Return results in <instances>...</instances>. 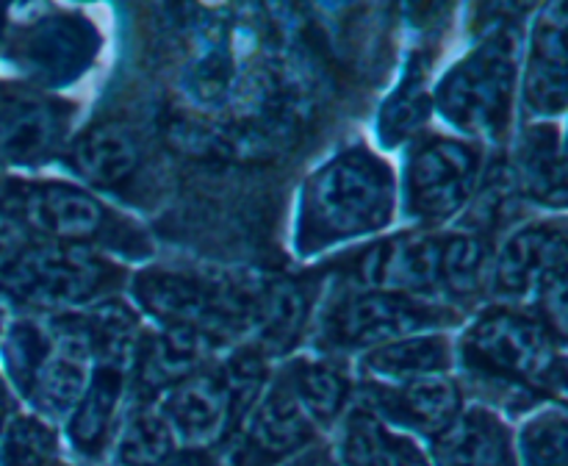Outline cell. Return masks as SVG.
I'll return each mask as SVG.
<instances>
[{
  "mask_svg": "<svg viewBox=\"0 0 568 466\" xmlns=\"http://www.w3.org/2000/svg\"><path fill=\"white\" fill-rule=\"evenodd\" d=\"M458 355L464 369L505 403L530 408L541 397L564 399V342L536 314L503 305L483 311L460 338Z\"/></svg>",
  "mask_w": 568,
  "mask_h": 466,
  "instance_id": "1",
  "label": "cell"
},
{
  "mask_svg": "<svg viewBox=\"0 0 568 466\" xmlns=\"http://www.w3.org/2000/svg\"><path fill=\"white\" fill-rule=\"evenodd\" d=\"M394 172L366 148H347L320 166L300 194L297 250L333 247L383 231L394 216Z\"/></svg>",
  "mask_w": 568,
  "mask_h": 466,
  "instance_id": "2",
  "label": "cell"
},
{
  "mask_svg": "<svg viewBox=\"0 0 568 466\" xmlns=\"http://www.w3.org/2000/svg\"><path fill=\"white\" fill-rule=\"evenodd\" d=\"M125 272L87 247L42 242L0 222V297L28 311L70 314L109 300Z\"/></svg>",
  "mask_w": 568,
  "mask_h": 466,
  "instance_id": "3",
  "label": "cell"
},
{
  "mask_svg": "<svg viewBox=\"0 0 568 466\" xmlns=\"http://www.w3.org/2000/svg\"><path fill=\"white\" fill-rule=\"evenodd\" d=\"M0 222L42 242L67 247L111 250L128 259L153 253V242L136 222L100 203L89 189L70 181L0 183Z\"/></svg>",
  "mask_w": 568,
  "mask_h": 466,
  "instance_id": "4",
  "label": "cell"
},
{
  "mask_svg": "<svg viewBox=\"0 0 568 466\" xmlns=\"http://www.w3.org/2000/svg\"><path fill=\"white\" fill-rule=\"evenodd\" d=\"M133 300L161 327L225 338L253 327L255 292L194 270L150 266L133 277Z\"/></svg>",
  "mask_w": 568,
  "mask_h": 466,
  "instance_id": "5",
  "label": "cell"
},
{
  "mask_svg": "<svg viewBox=\"0 0 568 466\" xmlns=\"http://www.w3.org/2000/svg\"><path fill=\"white\" fill-rule=\"evenodd\" d=\"M516 92V39L497 31L471 48L438 81L433 105L469 136L499 139L510 122Z\"/></svg>",
  "mask_w": 568,
  "mask_h": 466,
  "instance_id": "6",
  "label": "cell"
},
{
  "mask_svg": "<svg viewBox=\"0 0 568 466\" xmlns=\"http://www.w3.org/2000/svg\"><path fill=\"white\" fill-rule=\"evenodd\" d=\"M442 305L381 288H347L320 316V342L331 350H375L397 338L449 325Z\"/></svg>",
  "mask_w": 568,
  "mask_h": 466,
  "instance_id": "7",
  "label": "cell"
},
{
  "mask_svg": "<svg viewBox=\"0 0 568 466\" xmlns=\"http://www.w3.org/2000/svg\"><path fill=\"white\" fill-rule=\"evenodd\" d=\"M483 172V150L466 139H416L405 161V203L419 222H442L458 214L475 194Z\"/></svg>",
  "mask_w": 568,
  "mask_h": 466,
  "instance_id": "8",
  "label": "cell"
},
{
  "mask_svg": "<svg viewBox=\"0 0 568 466\" xmlns=\"http://www.w3.org/2000/svg\"><path fill=\"white\" fill-rule=\"evenodd\" d=\"M316 425L305 416L283 377L266 383L239 430L216 449L220 466H283L316 442Z\"/></svg>",
  "mask_w": 568,
  "mask_h": 466,
  "instance_id": "9",
  "label": "cell"
},
{
  "mask_svg": "<svg viewBox=\"0 0 568 466\" xmlns=\"http://www.w3.org/2000/svg\"><path fill=\"white\" fill-rule=\"evenodd\" d=\"M100 33L87 17L55 11L22 26L11 39V61L39 87H67L92 67Z\"/></svg>",
  "mask_w": 568,
  "mask_h": 466,
  "instance_id": "10",
  "label": "cell"
},
{
  "mask_svg": "<svg viewBox=\"0 0 568 466\" xmlns=\"http://www.w3.org/2000/svg\"><path fill=\"white\" fill-rule=\"evenodd\" d=\"M72 105L28 83H0V170L39 166L64 148Z\"/></svg>",
  "mask_w": 568,
  "mask_h": 466,
  "instance_id": "11",
  "label": "cell"
},
{
  "mask_svg": "<svg viewBox=\"0 0 568 466\" xmlns=\"http://www.w3.org/2000/svg\"><path fill=\"white\" fill-rule=\"evenodd\" d=\"M364 405L369 414L397 433H416L422 438H436L453 425L464 411V392L447 375L419 377V381L381 386L366 383Z\"/></svg>",
  "mask_w": 568,
  "mask_h": 466,
  "instance_id": "12",
  "label": "cell"
},
{
  "mask_svg": "<svg viewBox=\"0 0 568 466\" xmlns=\"http://www.w3.org/2000/svg\"><path fill=\"white\" fill-rule=\"evenodd\" d=\"M181 447L220 449L236 430L231 394L220 369H200L164 392L155 405Z\"/></svg>",
  "mask_w": 568,
  "mask_h": 466,
  "instance_id": "13",
  "label": "cell"
},
{
  "mask_svg": "<svg viewBox=\"0 0 568 466\" xmlns=\"http://www.w3.org/2000/svg\"><path fill=\"white\" fill-rule=\"evenodd\" d=\"M566 225L530 222L510 233L491 266V283L503 297H536L547 283L566 277Z\"/></svg>",
  "mask_w": 568,
  "mask_h": 466,
  "instance_id": "14",
  "label": "cell"
},
{
  "mask_svg": "<svg viewBox=\"0 0 568 466\" xmlns=\"http://www.w3.org/2000/svg\"><path fill=\"white\" fill-rule=\"evenodd\" d=\"M438 261H442V236L399 233L366 247L355 261L353 275L364 288L425 300V294H442Z\"/></svg>",
  "mask_w": 568,
  "mask_h": 466,
  "instance_id": "15",
  "label": "cell"
},
{
  "mask_svg": "<svg viewBox=\"0 0 568 466\" xmlns=\"http://www.w3.org/2000/svg\"><path fill=\"white\" fill-rule=\"evenodd\" d=\"M128 372L122 366L94 364L81 397L64 416L67 447L87 464L103 458L114 444L116 430L125 416Z\"/></svg>",
  "mask_w": 568,
  "mask_h": 466,
  "instance_id": "16",
  "label": "cell"
},
{
  "mask_svg": "<svg viewBox=\"0 0 568 466\" xmlns=\"http://www.w3.org/2000/svg\"><path fill=\"white\" fill-rule=\"evenodd\" d=\"M427 458L433 466H519L514 433L486 405L460 411L458 419L433 438Z\"/></svg>",
  "mask_w": 568,
  "mask_h": 466,
  "instance_id": "17",
  "label": "cell"
},
{
  "mask_svg": "<svg viewBox=\"0 0 568 466\" xmlns=\"http://www.w3.org/2000/svg\"><path fill=\"white\" fill-rule=\"evenodd\" d=\"M566 9L552 3L538 14L525 67V103L532 114L560 116L566 111Z\"/></svg>",
  "mask_w": 568,
  "mask_h": 466,
  "instance_id": "18",
  "label": "cell"
},
{
  "mask_svg": "<svg viewBox=\"0 0 568 466\" xmlns=\"http://www.w3.org/2000/svg\"><path fill=\"white\" fill-rule=\"evenodd\" d=\"M209 338L192 331L164 327L159 333H142L133 353V386L139 399L161 397L172 386L203 369Z\"/></svg>",
  "mask_w": 568,
  "mask_h": 466,
  "instance_id": "19",
  "label": "cell"
},
{
  "mask_svg": "<svg viewBox=\"0 0 568 466\" xmlns=\"http://www.w3.org/2000/svg\"><path fill=\"white\" fill-rule=\"evenodd\" d=\"M70 170L94 189H116L142 166L139 139L120 122H98L72 142Z\"/></svg>",
  "mask_w": 568,
  "mask_h": 466,
  "instance_id": "20",
  "label": "cell"
},
{
  "mask_svg": "<svg viewBox=\"0 0 568 466\" xmlns=\"http://www.w3.org/2000/svg\"><path fill=\"white\" fill-rule=\"evenodd\" d=\"M366 383L399 386L419 377L447 375L453 366V344L442 333H416L369 350L361 361Z\"/></svg>",
  "mask_w": 568,
  "mask_h": 466,
  "instance_id": "21",
  "label": "cell"
},
{
  "mask_svg": "<svg viewBox=\"0 0 568 466\" xmlns=\"http://www.w3.org/2000/svg\"><path fill=\"white\" fill-rule=\"evenodd\" d=\"M516 181L521 194L538 205H566V153L558 125H530L516 153Z\"/></svg>",
  "mask_w": 568,
  "mask_h": 466,
  "instance_id": "22",
  "label": "cell"
},
{
  "mask_svg": "<svg viewBox=\"0 0 568 466\" xmlns=\"http://www.w3.org/2000/svg\"><path fill=\"white\" fill-rule=\"evenodd\" d=\"M283 381L311 422L320 427L338 425L349 405V377L325 358H297L286 366Z\"/></svg>",
  "mask_w": 568,
  "mask_h": 466,
  "instance_id": "23",
  "label": "cell"
},
{
  "mask_svg": "<svg viewBox=\"0 0 568 466\" xmlns=\"http://www.w3.org/2000/svg\"><path fill=\"white\" fill-rule=\"evenodd\" d=\"M72 314H75L78 331H81L94 364L125 369L128 361H133L139 338H142L136 311L120 300L109 297L89 305V308L72 311Z\"/></svg>",
  "mask_w": 568,
  "mask_h": 466,
  "instance_id": "24",
  "label": "cell"
},
{
  "mask_svg": "<svg viewBox=\"0 0 568 466\" xmlns=\"http://www.w3.org/2000/svg\"><path fill=\"white\" fill-rule=\"evenodd\" d=\"M311 300L303 283L283 277L255 292V320L261 342L272 350H288L297 342L308 316Z\"/></svg>",
  "mask_w": 568,
  "mask_h": 466,
  "instance_id": "25",
  "label": "cell"
},
{
  "mask_svg": "<svg viewBox=\"0 0 568 466\" xmlns=\"http://www.w3.org/2000/svg\"><path fill=\"white\" fill-rule=\"evenodd\" d=\"M181 447L164 416L150 405H139L122 416L114 444V466H161Z\"/></svg>",
  "mask_w": 568,
  "mask_h": 466,
  "instance_id": "26",
  "label": "cell"
},
{
  "mask_svg": "<svg viewBox=\"0 0 568 466\" xmlns=\"http://www.w3.org/2000/svg\"><path fill=\"white\" fill-rule=\"evenodd\" d=\"M0 466H70L55 427L37 414H14L0 430Z\"/></svg>",
  "mask_w": 568,
  "mask_h": 466,
  "instance_id": "27",
  "label": "cell"
},
{
  "mask_svg": "<svg viewBox=\"0 0 568 466\" xmlns=\"http://www.w3.org/2000/svg\"><path fill=\"white\" fill-rule=\"evenodd\" d=\"M392 427L364 405H353L338 419L336 466H392Z\"/></svg>",
  "mask_w": 568,
  "mask_h": 466,
  "instance_id": "28",
  "label": "cell"
},
{
  "mask_svg": "<svg viewBox=\"0 0 568 466\" xmlns=\"http://www.w3.org/2000/svg\"><path fill=\"white\" fill-rule=\"evenodd\" d=\"M433 109V94L427 92V67L422 59H414L399 87L386 100L381 111V139L386 144H399L414 136Z\"/></svg>",
  "mask_w": 568,
  "mask_h": 466,
  "instance_id": "29",
  "label": "cell"
},
{
  "mask_svg": "<svg viewBox=\"0 0 568 466\" xmlns=\"http://www.w3.org/2000/svg\"><path fill=\"white\" fill-rule=\"evenodd\" d=\"M488 266V250L475 233H442V261L438 281L442 294L453 300H469L480 292Z\"/></svg>",
  "mask_w": 568,
  "mask_h": 466,
  "instance_id": "30",
  "label": "cell"
},
{
  "mask_svg": "<svg viewBox=\"0 0 568 466\" xmlns=\"http://www.w3.org/2000/svg\"><path fill=\"white\" fill-rule=\"evenodd\" d=\"M519 466H568V419L560 405L532 414L514 438Z\"/></svg>",
  "mask_w": 568,
  "mask_h": 466,
  "instance_id": "31",
  "label": "cell"
},
{
  "mask_svg": "<svg viewBox=\"0 0 568 466\" xmlns=\"http://www.w3.org/2000/svg\"><path fill=\"white\" fill-rule=\"evenodd\" d=\"M161 466H220V458H216V449L178 447Z\"/></svg>",
  "mask_w": 568,
  "mask_h": 466,
  "instance_id": "32",
  "label": "cell"
},
{
  "mask_svg": "<svg viewBox=\"0 0 568 466\" xmlns=\"http://www.w3.org/2000/svg\"><path fill=\"white\" fill-rule=\"evenodd\" d=\"M14 414H17V411H14V399H11V394H9V388H6V383L0 381V430H3L6 422H9Z\"/></svg>",
  "mask_w": 568,
  "mask_h": 466,
  "instance_id": "33",
  "label": "cell"
},
{
  "mask_svg": "<svg viewBox=\"0 0 568 466\" xmlns=\"http://www.w3.org/2000/svg\"><path fill=\"white\" fill-rule=\"evenodd\" d=\"M297 466H336V464H333V460L327 458V455H325V458H322V455H311V458L300 460Z\"/></svg>",
  "mask_w": 568,
  "mask_h": 466,
  "instance_id": "34",
  "label": "cell"
},
{
  "mask_svg": "<svg viewBox=\"0 0 568 466\" xmlns=\"http://www.w3.org/2000/svg\"><path fill=\"white\" fill-rule=\"evenodd\" d=\"M3 31H6V11L3 6H0V39H3Z\"/></svg>",
  "mask_w": 568,
  "mask_h": 466,
  "instance_id": "35",
  "label": "cell"
},
{
  "mask_svg": "<svg viewBox=\"0 0 568 466\" xmlns=\"http://www.w3.org/2000/svg\"><path fill=\"white\" fill-rule=\"evenodd\" d=\"M0 333H3V311H0Z\"/></svg>",
  "mask_w": 568,
  "mask_h": 466,
  "instance_id": "36",
  "label": "cell"
}]
</instances>
